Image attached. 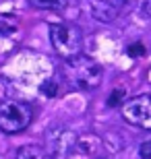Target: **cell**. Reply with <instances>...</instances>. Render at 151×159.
I'll list each match as a JSON object with an SVG mask.
<instances>
[{"mask_svg":"<svg viewBox=\"0 0 151 159\" xmlns=\"http://www.w3.org/2000/svg\"><path fill=\"white\" fill-rule=\"evenodd\" d=\"M62 75L70 87L81 89V91H93L101 85L104 68L93 58L77 54L73 58H66V62L62 66Z\"/></svg>","mask_w":151,"mask_h":159,"instance_id":"6da1fadb","label":"cell"},{"mask_svg":"<svg viewBox=\"0 0 151 159\" xmlns=\"http://www.w3.org/2000/svg\"><path fill=\"white\" fill-rule=\"evenodd\" d=\"M50 41L58 56L73 58L81 54L83 48V33L77 25L70 23H52L50 25Z\"/></svg>","mask_w":151,"mask_h":159,"instance_id":"7a4b0ae2","label":"cell"},{"mask_svg":"<svg viewBox=\"0 0 151 159\" xmlns=\"http://www.w3.org/2000/svg\"><path fill=\"white\" fill-rule=\"evenodd\" d=\"M33 118V107L19 99H6L0 103V130L6 134L21 132L29 126Z\"/></svg>","mask_w":151,"mask_h":159,"instance_id":"3957f363","label":"cell"},{"mask_svg":"<svg viewBox=\"0 0 151 159\" xmlns=\"http://www.w3.org/2000/svg\"><path fill=\"white\" fill-rule=\"evenodd\" d=\"M77 141H79V136L70 128L56 126V128L48 130L46 134V151L52 155V159H66L77 149Z\"/></svg>","mask_w":151,"mask_h":159,"instance_id":"277c9868","label":"cell"},{"mask_svg":"<svg viewBox=\"0 0 151 159\" xmlns=\"http://www.w3.org/2000/svg\"><path fill=\"white\" fill-rule=\"evenodd\" d=\"M122 116L137 128L151 130V95H137L122 103Z\"/></svg>","mask_w":151,"mask_h":159,"instance_id":"5b68a950","label":"cell"},{"mask_svg":"<svg viewBox=\"0 0 151 159\" xmlns=\"http://www.w3.org/2000/svg\"><path fill=\"white\" fill-rule=\"evenodd\" d=\"M128 0H89V11L93 19H97L101 23H110L120 15Z\"/></svg>","mask_w":151,"mask_h":159,"instance_id":"8992f818","label":"cell"},{"mask_svg":"<svg viewBox=\"0 0 151 159\" xmlns=\"http://www.w3.org/2000/svg\"><path fill=\"white\" fill-rule=\"evenodd\" d=\"M17 159H52V155L40 145H23L17 149Z\"/></svg>","mask_w":151,"mask_h":159,"instance_id":"52a82bcc","label":"cell"},{"mask_svg":"<svg viewBox=\"0 0 151 159\" xmlns=\"http://www.w3.org/2000/svg\"><path fill=\"white\" fill-rule=\"evenodd\" d=\"M17 29H19L17 17H12V15H0V35L11 37L17 33Z\"/></svg>","mask_w":151,"mask_h":159,"instance_id":"ba28073f","label":"cell"},{"mask_svg":"<svg viewBox=\"0 0 151 159\" xmlns=\"http://www.w3.org/2000/svg\"><path fill=\"white\" fill-rule=\"evenodd\" d=\"M29 4L41 11H64L68 6V0H29Z\"/></svg>","mask_w":151,"mask_h":159,"instance_id":"9c48e42d","label":"cell"},{"mask_svg":"<svg viewBox=\"0 0 151 159\" xmlns=\"http://www.w3.org/2000/svg\"><path fill=\"white\" fill-rule=\"evenodd\" d=\"M77 147H81L87 155H97L99 147H101V141H99L97 136L87 134V136H83V139H79V141H77Z\"/></svg>","mask_w":151,"mask_h":159,"instance_id":"30bf717a","label":"cell"},{"mask_svg":"<svg viewBox=\"0 0 151 159\" xmlns=\"http://www.w3.org/2000/svg\"><path fill=\"white\" fill-rule=\"evenodd\" d=\"M124 95H126V89H122V87L114 89V91H112V95L108 97V106H110V107L122 106V103H124Z\"/></svg>","mask_w":151,"mask_h":159,"instance_id":"8fae6325","label":"cell"},{"mask_svg":"<svg viewBox=\"0 0 151 159\" xmlns=\"http://www.w3.org/2000/svg\"><path fill=\"white\" fill-rule=\"evenodd\" d=\"M126 52L130 58H141V56H145V48H143V43H133V46H128Z\"/></svg>","mask_w":151,"mask_h":159,"instance_id":"7c38bea8","label":"cell"},{"mask_svg":"<svg viewBox=\"0 0 151 159\" xmlns=\"http://www.w3.org/2000/svg\"><path fill=\"white\" fill-rule=\"evenodd\" d=\"M41 91H44V95H48V97H54V95L58 93V85L54 81H46L41 85Z\"/></svg>","mask_w":151,"mask_h":159,"instance_id":"4fadbf2b","label":"cell"},{"mask_svg":"<svg viewBox=\"0 0 151 159\" xmlns=\"http://www.w3.org/2000/svg\"><path fill=\"white\" fill-rule=\"evenodd\" d=\"M139 159H151V141H145L139 147Z\"/></svg>","mask_w":151,"mask_h":159,"instance_id":"5bb4252c","label":"cell"},{"mask_svg":"<svg viewBox=\"0 0 151 159\" xmlns=\"http://www.w3.org/2000/svg\"><path fill=\"white\" fill-rule=\"evenodd\" d=\"M143 15H145V17H151V0H145V2H143Z\"/></svg>","mask_w":151,"mask_h":159,"instance_id":"9a60e30c","label":"cell"}]
</instances>
